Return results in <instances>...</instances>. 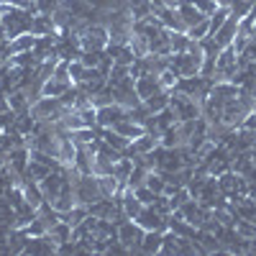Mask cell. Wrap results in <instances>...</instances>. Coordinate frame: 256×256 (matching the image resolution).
<instances>
[{"label": "cell", "mask_w": 256, "mask_h": 256, "mask_svg": "<svg viewBox=\"0 0 256 256\" xmlns=\"http://www.w3.org/2000/svg\"><path fill=\"white\" fill-rule=\"evenodd\" d=\"M144 105L148 108V113H162L166 105H169V90H162V92H156V95H152V98H146L144 100Z\"/></svg>", "instance_id": "603a6c76"}, {"label": "cell", "mask_w": 256, "mask_h": 256, "mask_svg": "<svg viewBox=\"0 0 256 256\" xmlns=\"http://www.w3.org/2000/svg\"><path fill=\"white\" fill-rule=\"evenodd\" d=\"M84 70H88V67H84L80 59H70V77H72L74 84H80L84 80Z\"/></svg>", "instance_id": "4316f807"}, {"label": "cell", "mask_w": 256, "mask_h": 256, "mask_svg": "<svg viewBox=\"0 0 256 256\" xmlns=\"http://www.w3.org/2000/svg\"><path fill=\"white\" fill-rule=\"evenodd\" d=\"M72 84H74V82H70V80H56V77H52V80L44 82L41 95H46V98H62L64 92L72 88Z\"/></svg>", "instance_id": "2e32d148"}, {"label": "cell", "mask_w": 256, "mask_h": 256, "mask_svg": "<svg viewBox=\"0 0 256 256\" xmlns=\"http://www.w3.org/2000/svg\"><path fill=\"white\" fill-rule=\"evenodd\" d=\"M180 10V18H182V24H184V28H192V26H195V24H200V20L202 18H208L202 10H198L195 6H192L190 3V0H184V3L177 8Z\"/></svg>", "instance_id": "9a60e30c"}, {"label": "cell", "mask_w": 256, "mask_h": 256, "mask_svg": "<svg viewBox=\"0 0 256 256\" xmlns=\"http://www.w3.org/2000/svg\"><path fill=\"white\" fill-rule=\"evenodd\" d=\"M64 182H67V174L62 172V169H56V172H49L44 180H41L38 184H41V192H44V200L46 202H52L59 192H62V187H64Z\"/></svg>", "instance_id": "ba28073f"}, {"label": "cell", "mask_w": 256, "mask_h": 256, "mask_svg": "<svg viewBox=\"0 0 256 256\" xmlns=\"http://www.w3.org/2000/svg\"><path fill=\"white\" fill-rule=\"evenodd\" d=\"M156 146H159V136L152 134V131H146L144 136H138V138H134L131 144H128L123 156H146V154H152Z\"/></svg>", "instance_id": "8992f818"}, {"label": "cell", "mask_w": 256, "mask_h": 256, "mask_svg": "<svg viewBox=\"0 0 256 256\" xmlns=\"http://www.w3.org/2000/svg\"><path fill=\"white\" fill-rule=\"evenodd\" d=\"M120 208H123V212H126L128 218H136L138 212L144 210V202L136 198V192H134L131 187H126L123 195H120Z\"/></svg>", "instance_id": "5bb4252c"}, {"label": "cell", "mask_w": 256, "mask_h": 256, "mask_svg": "<svg viewBox=\"0 0 256 256\" xmlns=\"http://www.w3.org/2000/svg\"><path fill=\"white\" fill-rule=\"evenodd\" d=\"M34 44H36V36H34L31 31H28V34H20V36L10 38L8 44H6V49H3V59L10 62V56H16V54L34 52Z\"/></svg>", "instance_id": "52a82bcc"}, {"label": "cell", "mask_w": 256, "mask_h": 256, "mask_svg": "<svg viewBox=\"0 0 256 256\" xmlns=\"http://www.w3.org/2000/svg\"><path fill=\"white\" fill-rule=\"evenodd\" d=\"M0 24H3V10H0Z\"/></svg>", "instance_id": "836d02e7"}, {"label": "cell", "mask_w": 256, "mask_h": 256, "mask_svg": "<svg viewBox=\"0 0 256 256\" xmlns=\"http://www.w3.org/2000/svg\"><path fill=\"white\" fill-rule=\"evenodd\" d=\"M190 3H192V6H195L198 10H202L205 16H210L212 10H216V8H218V0H190Z\"/></svg>", "instance_id": "4dcf8cb0"}, {"label": "cell", "mask_w": 256, "mask_h": 256, "mask_svg": "<svg viewBox=\"0 0 256 256\" xmlns=\"http://www.w3.org/2000/svg\"><path fill=\"white\" fill-rule=\"evenodd\" d=\"M74 200L80 205H92L98 200H102V192H100V184H98V177L95 174H82L77 182H74Z\"/></svg>", "instance_id": "3957f363"}, {"label": "cell", "mask_w": 256, "mask_h": 256, "mask_svg": "<svg viewBox=\"0 0 256 256\" xmlns=\"http://www.w3.org/2000/svg\"><path fill=\"white\" fill-rule=\"evenodd\" d=\"M190 44H192V38L187 36V31H172V36H169V46H172V54L187 52Z\"/></svg>", "instance_id": "cb8c5ba5"}, {"label": "cell", "mask_w": 256, "mask_h": 256, "mask_svg": "<svg viewBox=\"0 0 256 256\" xmlns=\"http://www.w3.org/2000/svg\"><path fill=\"white\" fill-rule=\"evenodd\" d=\"M164 241V230H146V236L141 241V254H159Z\"/></svg>", "instance_id": "e0dca14e"}, {"label": "cell", "mask_w": 256, "mask_h": 256, "mask_svg": "<svg viewBox=\"0 0 256 256\" xmlns=\"http://www.w3.org/2000/svg\"><path fill=\"white\" fill-rule=\"evenodd\" d=\"M100 141H105L108 146H113V148H118V152H126L128 148V141L126 136H120L118 131H113V128H100Z\"/></svg>", "instance_id": "ffe728a7"}, {"label": "cell", "mask_w": 256, "mask_h": 256, "mask_svg": "<svg viewBox=\"0 0 256 256\" xmlns=\"http://www.w3.org/2000/svg\"><path fill=\"white\" fill-rule=\"evenodd\" d=\"M187 36L195 38V41H202L205 36H210V18H202L200 24H195L192 28H187Z\"/></svg>", "instance_id": "d4e9b609"}, {"label": "cell", "mask_w": 256, "mask_h": 256, "mask_svg": "<svg viewBox=\"0 0 256 256\" xmlns=\"http://www.w3.org/2000/svg\"><path fill=\"white\" fill-rule=\"evenodd\" d=\"M105 52H80V62L84 64V67H98L100 59H102Z\"/></svg>", "instance_id": "83f0119b"}, {"label": "cell", "mask_w": 256, "mask_h": 256, "mask_svg": "<svg viewBox=\"0 0 256 256\" xmlns=\"http://www.w3.org/2000/svg\"><path fill=\"white\" fill-rule=\"evenodd\" d=\"M144 230H166V216L159 212L154 205H144V210L134 218Z\"/></svg>", "instance_id": "5b68a950"}, {"label": "cell", "mask_w": 256, "mask_h": 256, "mask_svg": "<svg viewBox=\"0 0 256 256\" xmlns=\"http://www.w3.org/2000/svg\"><path fill=\"white\" fill-rule=\"evenodd\" d=\"M238 24H241V18L230 13V16L226 18V24H223L216 34H212V38H216L223 49L230 46V44H233V38H236V34H238Z\"/></svg>", "instance_id": "9c48e42d"}, {"label": "cell", "mask_w": 256, "mask_h": 256, "mask_svg": "<svg viewBox=\"0 0 256 256\" xmlns=\"http://www.w3.org/2000/svg\"><path fill=\"white\" fill-rule=\"evenodd\" d=\"M113 131H118L120 136H126L128 141H134V138H138V136H144L146 134V126H141V123H136V120H131V118H120L116 126H113Z\"/></svg>", "instance_id": "7c38bea8"}, {"label": "cell", "mask_w": 256, "mask_h": 256, "mask_svg": "<svg viewBox=\"0 0 256 256\" xmlns=\"http://www.w3.org/2000/svg\"><path fill=\"white\" fill-rule=\"evenodd\" d=\"M146 187H148V190H154L156 195H162V192L166 190V180H164L159 172H148V177H146Z\"/></svg>", "instance_id": "484cf974"}, {"label": "cell", "mask_w": 256, "mask_h": 256, "mask_svg": "<svg viewBox=\"0 0 256 256\" xmlns=\"http://www.w3.org/2000/svg\"><path fill=\"white\" fill-rule=\"evenodd\" d=\"M162 90H164V88H162V82H159V77H156V74L146 72V74L136 77V92H138V98H141V100L152 98V95H156V92H162Z\"/></svg>", "instance_id": "30bf717a"}, {"label": "cell", "mask_w": 256, "mask_h": 256, "mask_svg": "<svg viewBox=\"0 0 256 256\" xmlns=\"http://www.w3.org/2000/svg\"><path fill=\"white\" fill-rule=\"evenodd\" d=\"M131 172H134V159H128V156H120L116 164H113V177L123 184V187H128V177H131Z\"/></svg>", "instance_id": "ac0fdd59"}, {"label": "cell", "mask_w": 256, "mask_h": 256, "mask_svg": "<svg viewBox=\"0 0 256 256\" xmlns=\"http://www.w3.org/2000/svg\"><path fill=\"white\" fill-rule=\"evenodd\" d=\"M108 41H110L108 26H102V24H90L88 28L80 34V49H82V52H105Z\"/></svg>", "instance_id": "7a4b0ae2"}, {"label": "cell", "mask_w": 256, "mask_h": 256, "mask_svg": "<svg viewBox=\"0 0 256 256\" xmlns=\"http://www.w3.org/2000/svg\"><path fill=\"white\" fill-rule=\"evenodd\" d=\"M98 177V174H95ZM98 184H100V192H102V198H116L118 192H123L126 187L113 177V174H100L98 177Z\"/></svg>", "instance_id": "d6986e66"}, {"label": "cell", "mask_w": 256, "mask_h": 256, "mask_svg": "<svg viewBox=\"0 0 256 256\" xmlns=\"http://www.w3.org/2000/svg\"><path fill=\"white\" fill-rule=\"evenodd\" d=\"M184 3V0H162V6H166V8H180Z\"/></svg>", "instance_id": "d6a6232c"}, {"label": "cell", "mask_w": 256, "mask_h": 256, "mask_svg": "<svg viewBox=\"0 0 256 256\" xmlns=\"http://www.w3.org/2000/svg\"><path fill=\"white\" fill-rule=\"evenodd\" d=\"M100 138V131H95V128H77V131H72V144L74 146H90Z\"/></svg>", "instance_id": "44dd1931"}, {"label": "cell", "mask_w": 256, "mask_h": 256, "mask_svg": "<svg viewBox=\"0 0 256 256\" xmlns=\"http://www.w3.org/2000/svg\"><path fill=\"white\" fill-rule=\"evenodd\" d=\"M31 34L34 36H46V34H59L56 26H54V18L46 16V13H36L31 18Z\"/></svg>", "instance_id": "4fadbf2b"}, {"label": "cell", "mask_w": 256, "mask_h": 256, "mask_svg": "<svg viewBox=\"0 0 256 256\" xmlns=\"http://www.w3.org/2000/svg\"><path fill=\"white\" fill-rule=\"evenodd\" d=\"M134 192H136V198H138V200H141L144 205H154V200H156V192H154V190H148L146 184L136 187Z\"/></svg>", "instance_id": "f1b7e54d"}, {"label": "cell", "mask_w": 256, "mask_h": 256, "mask_svg": "<svg viewBox=\"0 0 256 256\" xmlns=\"http://www.w3.org/2000/svg\"><path fill=\"white\" fill-rule=\"evenodd\" d=\"M34 3H36V10H38V13L52 16V13L62 6V0H34Z\"/></svg>", "instance_id": "f546056e"}, {"label": "cell", "mask_w": 256, "mask_h": 256, "mask_svg": "<svg viewBox=\"0 0 256 256\" xmlns=\"http://www.w3.org/2000/svg\"><path fill=\"white\" fill-rule=\"evenodd\" d=\"M169 105L174 108L180 120H195L202 118V102H198L195 98H190L180 90H169Z\"/></svg>", "instance_id": "6da1fadb"}, {"label": "cell", "mask_w": 256, "mask_h": 256, "mask_svg": "<svg viewBox=\"0 0 256 256\" xmlns=\"http://www.w3.org/2000/svg\"><path fill=\"white\" fill-rule=\"evenodd\" d=\"M8 105L16 116H24V113H31V98L24 88H16L8 92Z\"/></svg>", "instance_id": "8fae6325"}, {"label": "cell", "mask_w": 256, "mask_h": 256, "mask_svg": "<svg viewBox=\"0 0 256 256\" xmlns=\"http://www.w3.org/2000/svg\"><path fill=\"white\" fill-rule=\"evenodd\" d=\"M146 236V230L134 220V218H126L118 226V241L128 248V251H141V241Z\"/></svg>", "instance_id": "277c9868"}, {"label": "cell", "mask_w": 256, "mask_h": 256, "mask_svg": "<svg viewBox=\"0 0 256 256\" xmlns=\"http://www.w3.org/2000/svg\"><path fill=\"white\" fill-rule=\"evenodd\" d=\"M241 128H248V131H256V113H254V110L246 116V120L241 123Z\"/></svg>", "instance_id": "1f68e13d"}, {"label": "cell", "mask_w": 256, "mask_h": 256, "mask_svg": "<svg viewBox=\"0 0 256 256\" xmlns=\"http://www.w3.org/2000/svg\"><path fill=\"white\" fill-rule=\"evenodd\" d=\"M49 236L56 241V246L67 244V241H72V226L64 223V220H59V223H54V226L49 228Z\"/></svg>", "instance_id": "7402d4cb"}]
</instances>
